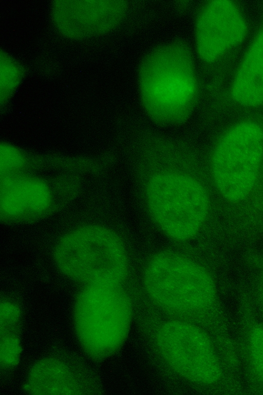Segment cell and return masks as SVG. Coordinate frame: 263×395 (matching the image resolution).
<instances>
[{
	"instance_id": "1",
	"label": "cell",
	"mask_w": 263,
	"mask_h": 395,
	"mask_svg": "<svg viewBox=\"0 0 263 395\" xmlns=\"http://www.w3.org/2000/svg\"><path fill=\"white\" fill-rule=\"evenodd\" d=\"M173 140L149 145L138 152V176L143 181L149 212L170 238H193L205 222L211 208L208 189L198 170L197 154Z\"/></svg>"
},
{
	"instance_id": "2",
	"label": "cell",
	"mask_w": 263,
	"mask_h": 395,
	"mask_svg": "<svg viewBox=\"0 0 263 395\" xmlns=\"http://www.w3.org/2000/svg\"><path fill=\"white\" fill-rule=\"evenodd\" d=\"M138 81L144 110L158 124L184 123L198 103L200 86L194 56L182 41L149 51L140 63Z\"/></svg>"
},
{
	"instance_id": "3",
	"label": "cell",
	"mask_w": 263,
	"mask_h": 395,
	"mask_svg": "<svg viewBox=\"0 0 263 395\" xmlns=\"http://www.w3.org/2000/svg\"><path fill=\"white\" fill-rule=\"evenodd\" d=\"M144 281L148 294L159 305L177 311H207L224 334L232 333L212 276L194 260L176 252L158 253L147 263Z\"/></svg>"
},
{
	"instance_id": "4",
	"label": "cell",
	"mask_w": 263,
	"mask_h": 395,
	"mask_svg": "<svg viewBox=\"0 0 263 395\" xmlns=\"http://www.w3.org/2000/svg\"><path fill=\"white\" fill-rule=\"evenodd\" d=\"M157 344L165 361L183 378L221 394H246L240 375L198 328L181 321L168 322L159 330Z\"/></svg>"
},
{
	"instance_id": "5",
	"label": "cell",
	"mask_w": 263,
	"mask_h": 395,
	"mask_svg": "<svg viewBox=\"0 0 263 395\" xmlns=\"http://www.w3.org/2000/svg\"><path fill=\"white\" fill-rule=\"evenodd\" d=\"M56 264L65 275L87 284L119 286L128 272V257L119 237L104 227L72 230L58 243Z\"/></svg>"
},
{
	"instance_id": "6",
	"label": "cell",
	"mask_w": 263,
	"mask_h": 395,
	"mask_svg": "<svg viewBox=\"0 0 263 395\" xmlns=\"http://www.w3.org/2000/svg\"><path fill=\"white\" fill-rule=\"evenodd\" d=\"M262 161V128L250 120L233 125L211 151L209 168L216 190L229 202L243 201L256 185Z\"/></svg>"
},
{
	"instance_id": "7",
	"label": "cell",
	"mask_w": 263,
	"mask_h": 395,
	"mask_svg": "<svg viewBox=\"0 0 263 395\" xmlns=\"http://www.w3.org/2000/svg\"><path fill=\"white\" fill-rule=\"evenodd\" d=\"M131 315L129 301L119 286L87 285L76 306L77 333L89 354H108L124 340Z\"/></svg>"
},
{
	"instance_id": "8",
	"label": "cell",
	"mask_w": 263,
	"mask_h": 395,
	"mask_svg": "<svg viewBox=\"0 0 263 395\" xmlns=\"http://www.w3.org/2000/svg\"><path fill=\"white\" fill-rule=\"evenodd\" d=\"M247 23L234 2L214 0L198 10L195 22L196 53L206 63H213L240 44L247 33Z\"/></svg>"
},
{
	"instance_id": "9",
	"label": "cell",
	"mask_w": 263,
	"mask_h": 395,
	"mask_svg": "<svg viewBox=\"0 0 263 395\" xmlns=\"http://www.w3.org/2000/svg\"><path fill=\"white\" fill-rule=\"evenodd\" d=\"M237 314L234 340L246 394H263V319L248 294Z\"/></svg>"
},
{
	"instance_id": "10",
	"label": "cell",
	"mask_w": 263,
	"mask_h": 395,
	"mask_svg": "<svg viewBox=\"0 0 263 395\" xmlns=\"http://www.w3.org/2000/svg\"><path fill=\"white\" fill-rule=\"evenodd\" d=\"M52 195L49 186L36 177L17 173L4 175L1 182V214L6 219L37 217L49 209Z\"/></svg>"
},
{
	"instance_id": "11",
	"label": "cell",
	"mask_w": 263,
	"mask_h": 395,
	"mask_svg": "<svg viewBox=\"0 0 263 395\" xmlns=\"http://www.w3.org/2000/svg\"><path fill=\"white\" fill-rule=\"evenodd\" d=\"M238 104L253 107L263 104V26L246 50L230 88Z\"/></svg>"
},
{
	"instance_id": "12",
	"label": "cell",
	"mask_w": 263,
	"mask_h": 395,
	"mask_svg": "<svg viewBox=\"0 0 263 395\" xmlns=\"http://www.w3.org/2000/svg\"><path fill=\"white\" fill-rule=\"evenodd\" d=\"M25 162V156L15 147L6 144L1 147V168L4 175L17 173Z\"/></svg>"
},
{
	"instance_id": "13",
	"label": "cell",
	"mask_w": 263,
	"mask_h": 395,
	"mask_svg": "<svg viewBox=\"0 0 263 395\" xmlns=\"http://www.w3.org/2000/svg\"><path fill=\"white\" fill-rule=\"evenodd\" d=\"M252 299L257 309L263 311V271L256 281L254 295Z\"/></svg>"
},
{
	"instance_id": "14",
	"label": "cell",
	"mask_w": 263,
	"mask_h": 395,
	"mask_svg": "<svg viewBox=\"0 0 263 395\" xmlns=\"http://www.w3.org/2000/svg\"><path fill=\"white\" fill-rule=\"evenodd\" d=\"M258 312L261 316V318L263 319V311H258Z\"/></svg>"
}]
</instances>
